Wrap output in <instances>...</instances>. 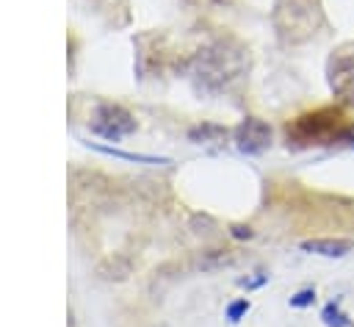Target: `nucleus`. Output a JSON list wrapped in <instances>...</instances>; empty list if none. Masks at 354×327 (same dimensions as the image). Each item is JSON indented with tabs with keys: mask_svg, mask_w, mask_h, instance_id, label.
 Returning a JSON list of instances; mask_svg holds the SVG:
<instances>
[{
	"mask_svg": "<svg viewBox=\"0 0 354 327\" xmlns=\"http://www.w3.org/2000/svg\"><path fill=\"white\" fill-rule=\"evenodd\" d=\"M249 69L246 50L235 44L232 39H216L207 47L196 50L191 58V78L196 89L205 91H227L232 83H238Z\"/></svg>",
	"mask_w": 354,
	"mask_h": 327,
	"instance_id": "nucleus-1",
	"label": "nucleus"
},
{
	"mask_svg": "<svg viewBox=\"0 0 354 327\" xmlns=\"http://www.w3.org/2000/svg\"><path fill=\"white\" fill-rule=\"evenodd\" d=\"M351 122L346 116L343 105H321L313 111L299 114L285 125V141L288 147L304 150V147H326V144H346Z\"/></svg>",
	"mask_w": 354,
	"mask_h": 327,
	"instance_id": "nucleus-2",
	"label": "nucleus"
},
{
	"mask_svg": "<svg viewBox=\"0 0 354 327\" xmlns=\"http://www.w3.org/2000/svg\"><path fill=\"white\" fill-rule=\"evenodd\" d=\"M277 39L288 47L307 44L326 30V11L321 0H277L271 11Z\"/></svg>",
	"mask_w": 354,
	"mask_h": 327,
	"instance_id": "nucleus-3",
	"label": "nucleus"
},
{
	"mask_svg": "<svg viewBox=\"0 0 354 327\" xmlns=\"http://www.w3.org/2000/svg\"><path fill=\"white\" fill-rule=\"evenodd\" d=\"M326 80L340 105H354V42L332 50L326 61Z\"/></svg>",
	"mask_w": 354,
	"mask_h": 327,
	"instance_id": "nucleus-4",
	"label": "nucleus"
},
{
	"mask_svg": "<svg viewBox=\"0 0 354 327\" xmlns=\"http://www.w3.org/2000/svg\"><path fill=\"white\" fill-rule=\"evenodd\" d=\"M88 127H91L94 136L119 141V139H124L136 130V116L127 108H122L119 103H100L91 114Z\"/></svg>",
	"mask_w": 354,
	"mask_h": 327,
	"instance_id": "nucleus-5",
	"label": "nucleus"
},
{
	"mask_svg": "<svg viewBox=\"0 0 354 327\" xmlns=\"http://www.w3.org/2000/svg\"><path fill=\"white\" fill-rule=\"evenodd\" d=\"M232 141L241 152L246 155H260L271 147V127L268 122H263L260 116H246L235 130H232Z\"/></svg>",
	"mask_w": 354,
	"mask_h": 327,
	"instance_id": "nucleus-6",
	"label": "nucleus"
},
{
	"mask_svg": "<svg viewBox=\"0 0 354 327\" xmlns=\"http://www.w3.org/2000/svg\"><path fill=\"white\" fill-rule=\"evenodd\" d=\"M301 249L310 255H321V258H346L354 249V241H348V238H310V241H301Z\"/></svg>",
	"mask_w": 354,
	"mask_h": 327,
	"instance_id": "nucleus-7",
	"label": "nucleus"
},
{
	"mask_svg": "<svg viewBox=\"0 0 354 327\" xmlns=\"http://www.w3.org/2000/svg\"><path fill=\"white\" fill-rule=\"evenodd\" d=\"M321 319H324L326 327H351V319L340 310L337 302H326L324 310H321Z\"/></svg>",
	"mask_w": 354,
	"mask_h": 327,
	"instance_id": "nucleus-8",
	"label": "nucleus"
},
{
	"mask_svg": "<svg viewBox=\"0 0 354 327\" xmlns=\"http://www.w3.org/2000/svg\"><path fill=\"white\" fill-rule=\"evenodd\" d=\"M210 136H227V130L224 127H218V125H196V127H191L188 130V139L191 141H196V144H202V141H207Z\"/></svg>",
	"mask_w": 354,
	"mask_h": 327,
	"instance_id": "nucleus-9",
	"label": "nucleus"
},
{
	"mask_svg": "<svg viewBox=\"0 0 354 327\" xmlns=\"http://www.w3.org/2000/svg\"><path fill=\"white\" fill-rule=\"evenodd\" d=\"M246 310H249V299L241 297V299L230 302V308H227V319H230V321H241V316H243Z\"/></svg>",
	"mask_w": 354,
	"mask_h": 327,
	"instance_id": "nucleus-10",
	"label": "nucleus"
},
{
	"mask_svg": "<svg viewBox=\"0 0 354 327\" xmlns=\"http://www.w3.org/2000/svg\"><path fill=\"white\" fill-rule=\"evenodd\" d=\"M313 302H315V291H313V288H301L299 294L290 297V308H307V305H313Z\"/></svg>",
	"mask_w": 354,
	"mask_h": 327,
	"instance_id": "nucleus-11",
	"label": "nucleus"
},
{
	"mask_svg": "<svg viewBox=\"0 0 354 327\" xmlns=\"http://www.w3.org/2000/svg\"><path fill=\"white\" fill-rule=\"evenodd\" d=\"M232 236H238V238H249V236H252V230H249V227L235 224V227H232Z\"/></svg>",
	"mask_w": 354,
	"mask_h": 327,
	"instance_id": "nucleus-12",
	"label": "nucleus"
},
{
	"mask_svg": "<svg viewBox=\"0 0 354 327\" xmlns=\"http://www.w3.org/2000/svg\"><path fill=\"white\" fill-rule=\"evenodd\" d=\"M346 144H351V147H354V122H351V130H348V139H346Z\"/></svg>",
	"mask_w": 354,
	"mask_h": 327,
	"instance_id": "nucleus-13",
	"label": "nucleus"
},
{
	"mask_svg": "<svg viewBox=\"0 0 354 327\" xmlns=\"http://www.w3.org/2000/svg\"><path fill=\"white\" fill-rule=\"evenodd\" d=\"M185 3H194V6H202V3H210V0H185Z\"/></svg>",
	"mask_w": 354,
	"mask_h": 327,
	"instance_id": "nucleus-14",
	"label": "nucleus"
}]
</instances>
